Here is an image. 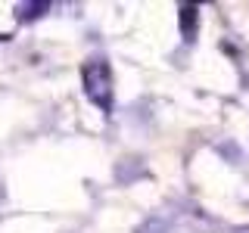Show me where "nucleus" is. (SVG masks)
Instances as JSON below:
<instances>
[{
  "label": "nucleus",
  "mask_w": 249,
  "mask_h": 233,
  "mask_svg": "<svg viewBox=\"0 0 249 233\" xmlns=\"http://www.w3.org/2000/svg\"><path fill=\"white\" fill-rule=\"evenodd\" d=\"M181 22H184V31H187V34H193V25H196V10H193V6H184V10H181Z\"/></svg>",
  "instance_id": "f257e3e1"
}]
</instances>
